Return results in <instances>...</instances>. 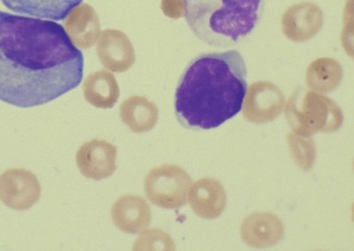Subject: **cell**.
I'll list each match as a JSON object with an SVG mask.
<instances>
[{
    "mask_svg": "<svg viewBox=\"0 0 354 251\" xmlns=\"http://www.w3.org/2000/svg\"><path fill=\"white\" fill-rule=\"evenodd\" d=\"M12 12L39 19L62 21L83 2V0H1Z\"/></svg>",
    "mask_w": 354,
    "mask_h": 251,
    "instance_id": "cell-13",
    "label": "cell"
},
{
    "mask_svg": "<svg viewBox=\"0 0 354 251\" xmlns=\"http://www.w3.org/2000/svg\"><path fill=\"white\" fill-rule=\"evenodd\" d=\"M247 88L241 53L202 54L188 64L176 89L177 120L194 131L217 129L241 112Z\"/></svg>",
    "mask_w": 354,
    "mask_h": 251,
    "instance_id": "cell-2",
    "label": "cell"
},
{
    "mask_svg": "<svg viewBox=\"0 0 354 251\" xmlns=\"http://www.w3.org/2000/svg\"><path fill=\"white\" fill-rule=\"evenodd\" d=\"M284 109L291 131L301 137L336 133L344 122L340 106L328 96L313 90H295Z\"/></svg>",
    "mask_w": 354,
    "mask_h": 251,
    "instance_id": "cell-4",
    "label": "cell"
},
{
    "mask_svg": "<svg viewBox=\"0 0 354 251\" xmlns=\"http://www.w3.org/2000/svg\"><path fill=\"white\" fill-rule=\"evenodd\" d=\"M104 64L115 72H124L135 62V52L129 39L122 32H110L100 46Z\"/></svg>",
    "mask_w": 354,
    "mask_h": 251,
    "instance_id": "cell-16",
    "label": "cell"
},
{
    "mask_svg": "<svg viewBox=\"0 0 354 251\" xmlns=\"http://www.w3.org/2000/svg\"><path fill=\"white\" fill-rule=\"evenodd\" d=\"M118 150L116 146L104 140L86 142L75 154V162L80 173L87 179H108L116 171Z\"/></svg>",
    "mask_w": 354,
    "mask_h": 251,
    "instance_id": "cell-8",
    "label": "cell"
},
{
    "mask_svg": "<svg viewBox=\"0 0 354 251\" xmlns=\"http://www.w3.org/2000/svg\"><path fill=\"white\" fill-rule=\"evenodd\" d=\"M324 12L313 2H299L282 15V31L289 41L306 43L313 39L324 26Z\"/></svg>",
    "mask_w": 354,
    "mask_h": 251,
    "instance_id": "cell-9",
    "label": "cell"
},
{
    "mask_svg": "<svg viewBox=\"0 0 354 251\" xmlns=\"http://www.w3.org/2000/svg\"><path fill=\"white\" fill-rule=\"evenodd\" d=\"M285 108L283 92L276 84L259 81L247 88L243 102V116L253 124H267L276 120Z\"/></svg>",
    "mask_w": 354,
    "mask_h": 251,
    "instance_id": "cell-6",
    "label": "cell"
},
{
    "mask_svg": "<svg viewBox=\"0 0 354 251\" xmlns=\"http://www.w3.org/2000/svg\"><path fill=\"white\" fill-rule=\"evenodd\" d=\"M192 184L189 174L179 166L163 165L147 174L144 181L147 198L159 208H181L187 203Z\"/></svg>",
    "mask_w": 354,
    "mask_h": 251,
    "instance_id": "cell-5",
    "label": "cell"
},
{
    "mask_svg": "<svg viewBox=\"0 0 354 251\" xmlns=\"http://www.w3.org/2000/svg\"><path fill=\"white\" fill-rule=\"evenodd\" d=\"M241 237L247 245L255 250L273 248L283 239V223L273 213H253L243 221Z\"/></svg>",
    "mask_w": 354,
    "mask_h": 251,
    "instance_id": "cell-10",
    "label": "cell"
},
{
    "mask_svg": "<svg viewBox=\"0 0 354 251\" xmlns=\"http://www.w3.org/2000/svg\"><path fill=\"white\" fill-rule=\"evenodd\" d=\"M187 201L194 214L201 219L212 221L225 210L227 196L219 180L202 178L190 186Z\"/></svg>",
    "mask_w": 354,
    "mask_h": 251,
    "instance_id": "cell-11",
    "label": "cell"
},
{
    "mask_svg": "<svg viewBox=\"0 0 354 251\" xmlns=\"http://www.w3.org/2000/svg\"><path fill=\"white\" fill-rule=\"evenodd\" d=\"M112 221L119 231L137 235L146 231L152 221L150 206L138 194H125L113 205Z\"/></svg>",
    "mask_w": 354,
    "mask_h": 251,
    "instance_id": "cell-12",
    "label": "cell"
},
{
    "mask_svg": "<svg viewBox=\"0 0 354 251\" xmlns=\"http://www.w3.org/2000/svg\"><path fill=\"white\" fill-rule=\"evenodd\" d=\"M84 56L64 26L0 10V102L49 104L83 80Z\"/></svg>",
    "mask_w": 354,
    "mask_h": 251,
    "instance_id": "cell-1",
    "label": "cell"
},
{
    "mask_svg": "<svg viewBox=\"0 0 354 251\" xmlns=\"http://www.w3.org/2000/svg\"><path fill=\"white\" fill-rule=\"evenodd\" d=\"M41 194L39 179L28 169H8L0 175V201L12 210L32 208Z\"/></svg>",
    "mask_w": 354,
    "mask_h": 251,
    "instance_id": "cell-7",
    "label": "cell"
},
{
    "mask_svg": "<svg viewBox=\"0 0 354 251\" xmlns=\"http://www.w3.org/2000/svg\"><path fill=\"white\" fill-rule=\"evenodd\" d=\"M286 141L295 164L303 171H311L316 160V145L314 140L311 137H301L289 133Z\"/></svg>",
    "mask_w": 354,
    "mask_h": 251,
    "instance_id": "cell-18",
    "label": "cell"
},
{
    "mask_svg": "<svg viewBox=\"0 0 354 251\" xmlns=\"http://www.w3.org/2000/svg\"><path fill=\"white\" fill-rule=\"evenodd\" d=\"M184 16L204 43L230 48L246 39L259 25L265 0H183Z\"/></svg>",
    "mask_w": 354,
    "mask_h": 251,
    "instance_id": "cell-3",
    "label": "cell"
},
{
    "mask_svg": "<svg viewBox=\"0 0 354 251\" xmlns=\"http://www.w3.org/2000/svg\"><path fill=\"white\" fill-rule=\"evenodd\" d=\"M343 74L342 66L334 58H317L308 66L306 82L313 91L330 93L338 89L342 83Z\"/></svg>",
    "mask_w": 354,
    "mask_h": 251,
    "instance_id": "cell-14",
    "label": "cell"
},
{
    "mask_svg": "<svg viewBox=\"0 0 354 251\" xmlns=\"http://www.w3.org/2000/svg\"><path fill=\"white\" fill-rule=\"evenodd\" d=\"M85 95L97 108H112L119 96L118 85L114 77L106 73H100L88 80Z\"/></svg>",
    "mask_w": 354,
    "mask_h": 251,
    "instance_id": "cell-17",
    "label": "cell"
},
{
    "mask_svg": "<svg viewBox=\"0 0 354 251\" xmlns=\"http://www.w3.org/2000/svg\"><path fill=\"white\" fill-rule=\"evenodd\" d=\"M133 250H176V245L173 238L162 230H146L136 242Z\"/></svg>",
    "mask_w": 354,
    "mask_h": 251,
    "instance_id": "cell-19",
    "label": "cell"
},
{
    "mask_svg": "<svg viewBox=\"0 0 354 251\" xmlns=\"http://www.w3.org/2000/svg\"><path fill=\"white\" fill-rule=\"evenodd\" d=\"M120 115L123 123L135 133L152 131L158 121L156 106L144 96H133L125 100L121 106Z\"/></svg>",
    "mask_w": 354,
    "mask_h": 251,
    "instance_id": "cell-15",
    "label": "cell"
}]
</instances>
